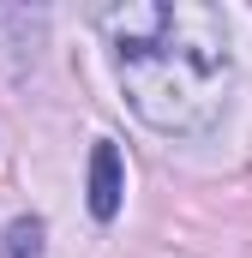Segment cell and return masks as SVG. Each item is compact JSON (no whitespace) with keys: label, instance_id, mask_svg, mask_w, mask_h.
I'll list each match as a JSON object with an SVG mask.
<instances>
[{"label":"cell","instance_id":"6da1fadb","mask_svg":"<svg viewBox=\"0 0 252 258\" xmlns=\"http://www.w3.org/2000/svg\"><path fill=\"white\" fill-rule=\"evenodd\" d=\"M126 102L156 132H210L222 120L234 54L222 12L204 0H126L102 12Z\"/></svg>","mask_w":252,"mask_h":258},{"label":"cell","instance_id":"7a4b0ae2","mask_svg":"<svg viewBox=\"0 0 252 258\" xmlns=\"http://www.w3.org/2000/svg\"><path fill=\"white\" fill-rule=\"evenodd\" d=\"M120 192H126V180H120V150L102 138V144L90 150V216L108 222V216L120 210Z\"/></svg>","mask_w":252,"mask_h":258},{"label":"cell","instance_id":"3957f363","mask_svg":"<svg viewBox=\"0 0 252 258\" xmlns=\"http://www.w3.org/2000/svg\"><path fill=\"white\" fill-rule=\"evenodd\" d=\"M36 252H42V222L36 216H18L6 228V258H36Z\"/></svg>","mask_w":252,"mask_h":258}]
</instances>
